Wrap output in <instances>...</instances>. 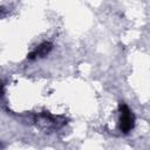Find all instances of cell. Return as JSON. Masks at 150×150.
<instances>
[{"mask_svg": "<svg viewBox=\"0 0 150 150\" xmlns=\"http://www.w3.org/2000/svg\"><path fill=\"white\" fill-rule=\"evenodd\" d=\"M120 130L123 134H128L135 127V115L125 103H120Z\"/></svg>", "mask_w": 150, "mask_h": 150, "instance_id": "6da1fadb", "label": "cell"}, {"mask_svg": "<svg viewBox=\"0 0 150 150\" xmlns=\"http://www.w3.org/2000/svg\"><path fill=\"white\" fill-rule=\"evenodd\" d=\"M0 146H1V144H0Z\"/></svg>", "mask_w": 150, "mask_h": 150, "instance_id": "3957f363", "label": "cell"}, {"mask_svg": "<svg viewBox=\"0 0 150 150\" xmlns=\"http://www.w3.org/2000/svg\"><path fill=\"white\" fill-rule=\"evenodd\" d=\"M53 48V45L52 42L49 41H45L42 43H40L35 49H33L29 54H28V59L29 60H34V59H38V57H43L46 56Z\"/></svg>", "mask_w": 150, "mask_h": 150, "instance_id": "7a4b0ae2", "label": "cell"}]
</instances>
